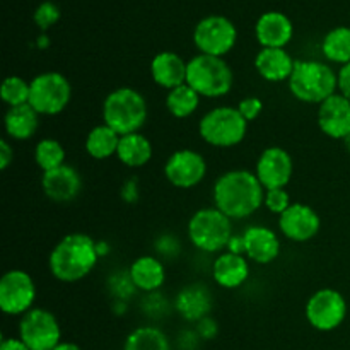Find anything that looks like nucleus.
Listing matches in <instances>:
<instances>
[{
	"label": "nucleus",
	"instance_id": "34",
	"mask_svg": "<svg viewBox=\"0 0 350 350\" xmlns=\"http://www.w3.org/2000/svg\"><path fill=\"white\" fill-rule=\"evenodd\" d=\"M109 289H111V293L115 294L120 301H126L133 293H135L137 287L135 284H133L132 277H130V272H120L111 277V280H109Z\"/></svg>",
	"mask_w": 350,
	"mask_h": 350
},
{
	"label": "nucleus",
	"instance_id": "22",
	"mask_svg": "<svg viewBox=\"0 0 350 350\" xmlns=\"http://www.w3.org/2000/svg\"><path fill=\"white\" fill-rule=\"evenodd\" d=\"M212 277L224 289H238L250 277L248 260L245 258V255H236L231 252L224 253L215 258L212 265Z\"/></svg>",
	"mask_w": 350,
	"mask_h": 350
},
{
	"label": "nucleus",
	"instance_id": "12",
	"mask_svg": "<svg viewBox=\"0 0 350 350\" xmlns=\"http://www.w3.org/2000/svg\"><path fill=\"white\" fill-rule=\"evenodd\" d=\"M36 286L24 270H9L0 279V310L5 314H24L33 310Z\"/></svg>",
	"mask_w": 350,
	"mask_h": 350
},
{
	"label": "nucleus",
	"instance_id": "18",
	"mask_svg": "<svg viewBox=\"0 0 350 350\" xmlns=\"http://www.w3.org/2000/svg\"><path fill=\"white\" fill-rule=\"evenodd\" d=\"M245 255L260 265L272 263L280 253V241L275 232L265 226H252L243 234Z\"/></svg>",
	"mask_w": 350,
	"mask_h": 350
},
{
	"label": "nucleus",
	"instance_id": "7",
	"mask_svg": "<svg viewBox=\"0 0 350 350\" xmlns=\"http://www.w3.org/2000/svg\"><path fill=\"white\" fill-rule=\"evenodd\" d=\"M188 236L198 250L215 253L228 248L234 234L228 215L222 214L219 208H202L191 215L188 222Z\"/></svg>",
	"mask_w": 350,
	"mask_h": 350
},
{
	"label": "nucleus",
	"instance_id": "15",
	"mask_svg": "<svg viewBox=\"0 0 350 350\" xmlns=\"http://www.w3.org/2000/svg\"><path fill=\"white\" fill-rule=\"evenodd\" d=\"M279 228L291 241L304 243L318 234L321 221L314 208L297 202V204H291V207L279 215Z\"/></svg>",
	"mask_w": 350,
	"mask_h": 350
},
{
	"label": "nucleus",
	"instance_id": "29",
	"mask_svg": "<svg viewBox=\"0 0 350 350\" xmlns=\"http://www.w3.org/2000/svg\"><path fill=\"white\" fill-rule=\"evenodd\" d=\"M123 350H171L166 334L156 327H140L126 337Z\"/></svg>",
	"mask_w": 350,
	"mask_h": 350
},
{
	"label": "nucleus",
	"instance_id": "42",
	"mask_svg": "<svg viewBox=\"0 0 350 350\" xmlns=\"http://www.w3.org/2000/svg\"><path fill=\"white\" fill-rule=\"evenodd\" d=\"M53 350H82L77 344H72V342H60Z\"/></svg>",
	"mask_w": 350,
	"mask_h": 350
},
{
	"label": "nucleus",
	"instance_id": "37",
	"mask_svg": "<svg viewBox=\"0 0 350 350\" xmlns=\"http://www.w3.org/2000/svg\"><path fill=\"white\" fill-rule=\"evenodd\" d=\"M197 334L200 335L202 338L208 340V338H214L215 334H217V323H215L212 318L205 317L204 320H200L197 323Z\"/></svg>",
	"mask_w": 350,
	"mask_h": 350
},
{
	"label": "nucleus",
	"instance_id": "41",
	"mask_svg": "<svg viewBox=\"0 0 350 350\" xmlns=\"http://www.w3.org/2000/svg\"><path fill=\"white\" fill-rule=\"evenodd\" d=\"M228 250L236 255H245V241H243V236H232L231 241H229Z\"/></svg>",
	"mask_w": 350,
	"mask_h": 350
},
{
	"label": "nucleus",
	"instance_id": "31",
	"mask_svg": "<svg viewBox=\"0 0 350 350\" xmlns=\"http://www.w3.org/2000/svg\"><path fill=\"white\" fill-rule=\"evenodd\" d=\"M34 161H36L38 167L43 170V173L64 166V161H65L64 146H62L58 140H53V139L40 140L36 149H34Z\"/></svg>",
	"mask_w": 350,
	"mask_h": 350
},
{
	"label": "nucleus",
	"instance_id": "23",
	"mask_svg": "<svg viewBox=\"0 0 350 350\" xmlns=\"http://www.w3.org/2000/svg\"><path fill=\"white\" fill-rule=\"evenodd\" d=\"M294 64L296 62L284 48H263L255 58L256 70L269 82L289 81Z\"/></svg>",
	"mask_w": 350,
	"mask_h": 350
},
{
	"label": "nucleus",
	"instance_id": "2",
	"mask_svg": "<svg viewBox=\"0 0 350 350\" xmlns=\"http://www.w3.org/2000/svg\"><path fill=\"white\" fill-rule=\"evenodd\" d=\"M98 260V243L88 234L72 232L62 238L51 250L48 267L55 279L62 282H77L92 272Z\"/></svg>",
	"mask_w": 350,
	"mask_h": 350
},
{
	"label": "nucleus",
	"instance_id": "40",
	"mask_svg": "<svg viewBox=\"0 0 350 350\" xmlns=\"http://www.w3.org/2000/svg\"><path fill=\"white\" fill-rule=\"evenodd\" d=\"M0 350H31V349L27 347L21 338L3 337L2 342H0Z\"/></svg>",
	"mask_w": 350,
	"mask_h": 350
},
{
	"label": "nucleus",
	"instance_id": "39",
	"mask_svg": "<svg viewBox=\"0 0 350 350\" xmlns=\"http://www.w3.org/2000/svg\"><path fill=\"white\" fill-rule=\"evenodd\" d=\"M14 161V150L10 147V144L7 140L0 142V170L5 171L10 166V163Z\"/></svg>",
	"mask_w": 350,
	"mask_h": 350
},
{
	"label": "nucleus",
	"instance_id": "5",
	"mask_svg": "<svg viewBox=\"0 0 350 350\" xmlns=\"http://www.w3.org/2000/svg\"><path fill=\"white\" fill-rule=\"evenodd\" d=\"M234 75L221 57L197 55L188 62L187 84L204 98H222L232 89Z\"/></svg>",
	"mask_w": 350,
	"mask_h": 350
},
{
	"label": "nucleus",
	"instance_id": "8",
	"mask_svg": "<svg viewBox=\"0 0 350 350\" xmlns=\"http://www.w3.org/2000/svg\"><path fill=\"white\" fill-rule=\"evenodd\" d=\"M29 105L40 115H58L68 106L72 85L65 75L58 72H44L29 82Z\"/></svg>",
	"mask_w": 350,
	"mask_h": 350
},
{
	"label": "nucleus",
	"instance_id": "4",
	"mask_svg": "<svg viewBox=\"0 0 350 350\" xmlns=\"http://www.w3.org/2000/svg\"><path fill=\"white\" fill-rule=\"evenodd\" d=\"M103 120L120 137L137 133L147 120L146 98L132 88L115 89L103 103Z\"/></svg>",
	"mask_w": 350,
	"mask_h": 350
},
{
	"label": "nucleus",
	"instance_id": "20",
	"mask_svg": "<svg viewBox=\"0 0 350 350\" xmlns=\"http://www.w3.org/2000/svg\"><path fill=\"white\" fill-rule=\"evenodd\" d=\"M255 33L263 48H284L293 38V23L282 12H267L256 23Z\"/></svg>",
	"mask_w": 350,
	"mask_h": 350
},
{
	"label": "nucleus",
	"instance_id": "32",
	"mask_svg": "<svg viewBox=\"0 0 350 350\" xmlns=\"http://www.w3.org/2000/svg\"><path fill=\"white\" fill-rule=\"evenodd\" d=\"M29 82H26L19 75H10L3 81L0 96H2L3 103L12 108V106L27 105L29 103Z\"/></svg>",
	"mask_w": 350,
	"mask_h": 350
},
{
	"label": "nucleus",
	"instance_id": "26",
	"mask_svg": "<svg viewBox=\"0 0 350 350\" xmlns=\"http://www.w3.org/2000/svg\"><path fill=\"white\" fill-rule=\"evenodd\" d=\"M116 156L125 166L142 167L152 157V144L142 133H129L120 139Z\"/></svg>",
	"mask_w": 350,
	"mask_h": 350
},
{
	"label": "nucleus",
	"instance_id": "10",
	"mask_svg": "<svg viewBox=\"0 0 350 350\" xmlns=\"http://www.w3.org/2000/svg\"><path fill=\"white\" fill-rule=\"evenodd\" d=\"M236 27L228 17L208 16L197 24L193 33L195 44L204 55L224 57L236 44Z\"/></svg>",
	"mask_w": 350,
	"mask_h": 350
},
{
	"label": "nucleus",
	"instance_id": "9",
	"mask_svg": "<svg viewBox=\"0 0 350 350\" xmlns=\"http://www.w3.org/2000/svg\"><path fill=\"white\" fill-rule=\"evenodd\" d=\"M19 338L31 350H53L62 340L60 325L53 313L33 308L21 318Z\"/></svg>",
	"mask_w": 350,
	"mask_h": 350
},
{
	"label": "nucleus",
	"instance_id": "44",
	"mask_svg": "<svg viewBox=\"0 0 350 350\" xmlns=\"http://www.w3.org/2000/svg\"><path fill=\"white\" fill-rule=\"evenodd\" d=\"M344 144H345V149H347V152L350 154V133L344 139Z\"/></svg>",
	"mask_w": 350,
	"mask_h": 350
},
{
	"label": "nucleus",
	"instance_id": "19",
	"mask_svg": "<svg viewBox=\"0 0 350 350\" xmlns=\"http://www.w3.org/2000/svg\"><path fill=\"white\" fill-rule=\"evenodd\" d=\"M188 64L173 51H161L150 62V75L154 82L164 89H174L187 84Z\"/></svg>",
	"mask_w": 350,
	"mask_h": 350
},
{
	"label": "nucleus",
	"instance_id": "27",
	"mask_svg": "<svg viewBox=\"0 0 350 350\" xmlns=\"http://www.w3.org/2000/svg\"><path fill=\"white\" fill-rule=\"evenodd\" d=\"M122 137L109 129L108 125H98L88 133L85 139V150L94 159H108V157L115 156L118 150V144Z\"/></svg>",
	"mask_w": 350,
	"mask_h": 350
},
{
	"label": "nucleus",
	"instance_id": "1",
	"mask_svg": "<svg viewBox=\"0 0 350 350\" xmlns=\"http://www.w3.org/2000/svg\"><path fill=\"white\" fill-rule=\"evenodd\" d=\"M263 200L265 188L252 171H228L214 185L215 208L229 219L250 217L262 207Z\"/></svg>",
	"mask_w": 350,
	"mask_h": 350
},
{
	"label": "nucleus",
	"instance_id": "33",
	"mask_svg": "<svg viewBox=\"0 0 350 350\" xmlns=\"http://www.w3.org/2000/svg\"><path fill=\"white\" fill-rule=\"evenodd\" d=\"M265 207L273 214H284L291 207V197L284 188H273V190H265Z\"/></svg>",
	"mask_w": 350,
	"mask_h": 350
},
{
	"label": "nucleus",
	"instance_id": "11",
	"mask_svg": "<svg viewBox=\"0 0 350 350\" xmlns=\"http://www.w3.org/2000/svg\"><path fill=\"white\" fill-rule=\"evenodd\" d=\"M347 317V303L335 289H320L308 299L306 320L320 332H332L340 327Z\"/></svg>",
	"mask_w": 350,
	"mask_h": 350
},
{
	"label": "nucleus",
	"instance_id": "6",
	"mask_svg": "<svg viewBox=\"0 0 350 350\" xmlns=\"http://www.w3.org/2000/svg\"><path fill=\"white\" fill-rule=\"evenodd\" d=\"M200 137L214 147H234L243 142L248 132V122L238 108L219 106L211 109L198 123Z\"/></svg>",
	"mask_w": 350,
	"mask_h": 350
},
{
	"label": "nucleus",
	"instance_id": "3",
	"mask_svg": "<svg viewBox=\"0 0 350 350\" xmlns=\"http://www.w3.org/2000/svg\"><path fill=\"white\" fill-rule=\"evenodd\" d=\"M287 82L294 98L311 105H321L338 89V75L314 60H297Z\"/></svg>",
	"mask_w": 350,
	"mask_h": 350
},
{
	"label": "nucleus",
	"instance_id": "35",
	"mask_svg": "<svg viewBox=\"0 0 350 350\" xmlns=\"http://www.w3.org/2000/svg\"><path fill=\"white\" fill-rule=\"evenodd\" d=\"M58 19H60V10H58V7L51 2L41 3L36 9V12H34V23H36V26L41 27L43 31L48 29L50 26H53Z\"/></svg>",
	"mask_w": 350,
	"mask_h": 350
},
{
	"label": "nucleus",
	"instance_id": "28",
	"mask_svg": "<svg viewBox=\"0 0 350 350\" xmlns=\"http://www.w3.org/2000/svg\"><path fill=\"white\" fill-rule=\"evenodd\" d=\"M198 105H200V94L188 84L171 89L170 94L166 96V108L174 118H188L197 111Z\"/></svg>",
	"mask_w": 350,
	"mask_h": 350
},
{
	"label": "nucleus",
	"instance_id": "21",
	"mask_svg": "<svg viewBox=\"0 0 350 350\" xmlns=\"http://www.w3.org/2000/svg\"><path fill=\"white\" fill-rule=\"evenodd\" d=\"M178 313L187 321H200L211 313L212 310V294L202 284H191V286L183 287L178 293L176 301H174Z\"/></svg>",
	"mask_w": 350,
	"mask_h": 350
},
{
	"label": "nucleus",
	"instance_id": "38",
	"mask_svg": "<svg viewBox=\"0 0 350 350\" xmlns=\"http://www.w3.org/2000/svg\"><path fill=\"white\" fill-rule=\"evenodd\" d=\"M338 91L344 98L350 101V64L342 65L340 72H338Z\"/></svg>",
	"mask_w": 350,
	"mask_h": 350
},
{
	"label": "nucleus",
	"instance_id": "30",
	"mask_svg": "<svg viewBox=\"0 0 350 350\" xmlns=\"http://www.w3.org/2000/svg\"><path fill=\"white\" fill-rule=\"evenodd\" d=\"M323 55L335 64H350V27L340 26L332 29L321 44Z\"/></svg>",
	"mask_w": 350,
	"mask_h": 350
},
{
	"label": "nucleus",
	"instance_id": "14",
	"mask_svg": "<svg viewBox=\"0 0 350 350\" xmlns=\"http://www.w3.org/2000/svg\"><path fill=\"white\" fill-rule=\"evenodd\" d=\"M293 157L282 147H269L256 161V178L265 190L286 188L293 178Z\"/></svg>",
	"mask_w": 350,
	"mask_h": 350
},
{
	"label": "nucleus",
	"instance_id": "24",
	"mask_svg": "<svg viewBox=\"0 0 350 350\" xmlns=\"http://www.w3.org/2000/svg\"><path fill=\"white\" fill-rule=\"evenodd\" d=\"M130 277L139 291L157 293L166 280V270L163 262L154 256H140L130 265Z\"/></svg>",
	"mask_w": 350,
	"mask_h": 350
},
{
	"label": "nucleus",
	"instance_id": "13",
	"mask_svg": "<svg viewBox=\"0 0 350 350\" xmlns=\"http://www.w3.org/2000/svg\"><path fill=\"white\" fill-rule=\"evenodd\" d=\"M207 174V163L202 154L181 149L171 154L164 164V176L176 188H193Z\"/></svg>",
	"mask_w": 350,
	"mask_h": 350
},
{
	"label": "nucleus",
	"instance_id": "36",
	"mask_svg": "<svg viewBox=\"0 0 350 350\" xmlns=\"http://www.w3.org/2000/svg\"><path fill=\"white\" fill-rule=\"evenodd\" d=\"M262 109H263L262 99L255 98V96L241 99L238 105V111L241 113L243 118H245L246 122H253V120L258 118L260 113H262Z\"/></svg>",
	"mask_w": 350,
	"mask_h": 350
},
{
	"label": "nucleus",
	"instance_id": "43",
	"mask_svg": "<svg viewBox=\"0 0 350 350\" xmlns=\"http://www.w3.org/2000/svg\"><path fill=\"white\" fill-rule=\"evenodd\" d=\"M108 250H109V246L106 245V243H98V253H99V258H101L103 255H106V253H108Z\"/></svg>",
	"mask_w": 350,
	"mask_h": 350
},
{
	"label": "nucleus",
	"instance_id": "25",
	"mask_svg": "<svg viewBox=\"0 0 350 350\" xmlns=\"http://www.w3.org/2000/svg\"><path fill=\"white\" fill-rule=\"evenodd\" d=\"M5 132L14 140H27L36 133L40 125V113L27 103V105L12 106L7 109L3 118Z\"/></svg>",
	"mask_w": 350,
	"mask_h": 350
},
{
	"label": "nucleus",
	"instance_id": "17",
	"mask_svg": "<svg viewBox=\"0 0 350 350\" xmlns=\"http://www.w3.org/2000/svg\"><path fill=\"white\" fill-rule=\"evenodd\" d=\"M41 187L50 200L57 202V204H65V202H72L79 197L82 190V180L81 174L74 167L64 164L57 170L43 173Z\"/></svg>",
	"mask_w": 350,
	"mask_h": 350
},
{
	"label": "nucleus",
	"instance_id": "16",
	"mask_svg": "<svg viewBox=\"0 0 350 350\" xmlns=\"http://www.w3.org/2000/svg\"><path fill=\"white\" fill-rule=\"evenodd\" d=\"M318 126L325 135L344 140L350 133V101L334 94L318 108Z\"/></svg>",
	"mask_w": 350,
	"mask_h": 350
}]
</instances>
